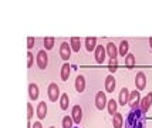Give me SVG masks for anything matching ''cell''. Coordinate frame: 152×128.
Instances as JSON below:
<instances>
[{
  "label": "cell",
  "instance_id": "cell-1",
  "mask_svg": "<svg viewBox=\"0 0 152 128\" xmlns=\"http://www.w3.org/2000/svg\"><path fill=\"white\" fill-rule=\"evenodd\" d=\"M124 124L125 128H145V113L141 108H131Z\"/></svg>",
  "mask_w": 152,
  "mask_h": 128
},
{
  "label": "cell",
  "instance_id": "cell-2",
  "mask_svg": "<svg viewBox=\"0 0 152 128\" xmlns=\"http://www.w3.org/2000/svg\"><path fill=\"white\" fill-rule=\"evenodd\" d=\"M47 95H48V100L51 102H56L57 100H60L61 94H60L58 86H57L56 83H51V84L48 86V88H47Z\"/></svg>",
  "mask_w": 152,
  "mask_h": 128
},
{
  "label": "cell",
  "instance_id": "cell-3",
  "mask_svg": "<svg viewBox=\"0 0 152 128\" xmlns=\"http://www.w3.org/2000/svg\"><path fill=\"white\" fill-rule=\"evenodd\" d=\"M36 61H37V67L40 70H46L48 66V56H47L46 50H40L37 56H36Z\"/></svg>",
  "mask_w": 152,
  "mask_h": 128
},
{
  "label": "cell",
  "instance_id": "cell-4",
  "mask_svg": "<svg viewBox=\"0 0 152 128\" xmlns=\"http://www.w3.org/2000/svg\"><path fill=\"white\" fill-rule=\"evenodd\" d=\"M107 104H108V100H107L105 93L104 91H98L97 95H95V107H97V110L102 111L107 107Z\"/></svg>",
  "mask_w": 152,
  "mask_h": 128
},
{
  "label": "cell",
  "instance_id": "cell-5",
  "mask_svg": "<svg viewBox=\"0 0 152 128\" xmlns=\"http://www.w3.org/2000/svg\"><path fill=\"white\" fill-rule=\"evenodd\" d=\"M71 46L67 43V41H63L61 44H60V57L63 59V60L66 61H68L70 60V57H71Z\"/></svg>",
  "mask_w": 152,
  "mask_h": 128
},
{
  "label": "cell",
  "instance_id": "cell-6",
  "mask_svg": "<svg viewBox=\"0 0 152 128\" xmlns=\"http://www.w3.org/2000/svg\"><path fill=\"white\" fill-rule=\"evenodd\" d=\"M94 56H95V60L98 64H102L105 61V56H107V48L101 44V46H97L95 51H94Z\"/></svg>",
  "mask_w": 152,
  "mask_h": 128
},
{
  "label": "cell",
  "instance_id": "cell-7",
  "mask_svg": "<svg viewBox=\"0 0 152 128\" xmlns=\"http://www.w3.org/2000/svg\"><path fill=\"white\" fill-rule=\"evenodd\" d=\"M145 87H146V77L142 71H139L135 75V88L138 91H141V90H144Z\"/></svg>",
  "mask_w": 152,
  "mask_h": 128
},
{
  "label": "cell",
  "instance_id": "cell-8",
  "mask_svg": "<svg viewBox=\"0 0 152 128\" xmlns=\"http://www.w3.org/2000/svg\"><path fill=\"white\" fill-rule=\"evenodd\" d=\"M128 104L131 105V108H139V104H141V94H139L138 90H135V91H132V93L129 94Z\"/></svg>",
  "mask_w": 152,
  "mask_h": 128
},
{
  "label": "cell",
  "instance_id": "cell-9",
  "mask_svg": "<svg viewBox=\"0 0 152 128\" xmlns=\"http://www.w3.org/2000/svg\"><path fill=\"white\" fill-rule=\"evenodd\" d=\"M71 117H73V121L75 122V124H80V122L83 121V110H81V107H80L78 104L73 107V110H71Z\"/></svg>",
  "mask_w": 152,
  "mask_h": 128
},
{
  "label": "cell",
  "instance_id": "cell-10",
  "mask_svg": "<svg viewBox=\"0 0 152 128\" xmlns=\"http://www.w3.org/2000/svg\"><path fill=\"white\" fill-rule=\"evenodd\" d=\"M39 95H40L39 86H37V84H34V83L28 84V98H30L31 101H36V100L39 98Z\"/></svg>",
  "mask_w": 152,
  "mask_h": 128
},
{
  "label": "cell",
  "instance_id": "cell-11",
  "mask_svg": "<svg viewBox=\"0 0 152 128\" xmlns=\"http://www.w3.org/2000/svg\"><path fill=\"white\" fill-rule=\"evenodd\" d=\"M151 105H152V93H149L146 97H144V98L141 100L139 108H141L144 113H148V110L151 108Z\"/></svg>",
  "mask_w": 152,
  "mask_h": 128
},
{
  "label": "cell",
  "instance_id": "cell-12",
  "mask_svg": "<svg viewBox=\"0 0 152 128\" xmlns=\"http://www.w3.org/2000/svg\"><path fill=\"white\" fill-rule=\"evenodd\" d=\"M115 87H117V81L114 78V75H107L105 77V91L107 93H114Z\"/></svg>",
  "mask_w": 152,
  "mask_h": 128
},
{
  "label": "cell",
  "instance_id": "cell-13",
  "mask_svg": "<svg viewBox=\"0 0 152 128\" xmlns=\"http://www.w3.org/2000/svg\"><path fill=\"white\" fill-rule=\"evenodd\" d=\"M107 48V54L111 60H117V56H118V47L114 44V43H108L105 46Z\"/></svg>",
  "mask_w": 152,
  "mask_h": 128
},
{
  "label": "cell",
  "instance_id": "cell-14",
  "mask_svg": "<svg viewBox=\"0 0 152 128\" xmlns=\"http://www.w3.org/2000/svg\"><path fill=\"white\" fill-rule=\"evenodd\" d=\"M129 90L126 87H124L122 90H121V93H119V98H118V101H119V105H124L125 107V104H128V100H129Z\"/></svg>",
  "mask_w": 152,
  "mask_h": 128
},
{
  "label": "cell",
  "instance_id": "cell-15",
  "mask_svg": "<svg viewBox=\"0 0 152 128\" xmlns=\"http://www.w3.org/2000/svg\"><path fill=\"white\" fill-rule=\"evenodd\" d=\"M84 90H86V78H84V75L78 74L77 78H75V91L77 93H83Z\"/></svg>",
  "mask_w": 152,
  "mask_h": 128
},
{
  "label": "cell",
  "instance_id": "cell-16",
  "mask_svg": "<svg viewBox=\"0 0 152 128\" xmlns=\"http://www.w3.org/2000/svg\"><path fill=\"white\" fill-rule=\"evenodd\" d=\"M97 48V37H87L86 39V50L88 53L95 51Z\"/></svg>",
  "mask_w": 152,
  "mask_h": 128
},
{
  "label": "cell",
  "instance_id": "cell-17",
  "mask_svg": "<svg viewBox=\"0 0 152 128\" xmlns=\"http://www.w3.org/2000/svg\"><path fill=\"white\" fill-rule=\"evenodd\" d=\"M46 115H47V104L46 101H41L37 105V117H39V120H44Z\"/></svg>",
  "mask_w": 152,
  "mask_h": 128
},
{
  "label": "cell",
  "instance_id": "cell-18",
  "mask_svg": "<svg viewBox=\"0 0 152 128\" xmlns=\"http://www.w3.org/2000/svg\"><path fill=\"white\" fill-rule=\"evenodd\" d=\"M70 74H71V66L68 64V63H64L63 64V67H61V80L63 81H67L68 80V77H70Z\"/></svg>",
  "mask_w": 152,
  "mask_h": 128
},
{
  "label": "cell",
  "instance_id": "cell-19",
  "mask_svg": "<svg viewBox=\"0 0 152 128\" xmlns=\"http://www.w3.org/2000/svg\"><path fill=\"white\" fill-rule=\"evenodd\" d=\"M113 125L114 128H122L124 127V117H122V114H119V113H117V114L113 117Z\"/></svg>",
  "mask_w": 152,
  "mask_h": 128
},
{
  "label": "cell",
  "instance_id": "cell-20",
  "mask_svg": "<svg viewBox=\"0 0 152 128\" xmlns=\"http://www.w3.org/2000/svg\"><path fill=\"white\" fill-rule=\"evenodd\" d=\"M60 108L63 110V111H66L67 108H68V104H70V98H68V94L67 93H63L61 97H60Z\"/></svg>",
  "mask_w": 152,
  "mask_h": 128
},
{
  "label": "cell",
  "instance_id": "cell-21",
  "mask_svg": "<svg viewBox=\"0 0 152 128\" xmlns=\"http://www.w3.org/2000/svg\"><path fill=\"white\" fill-rule=\"evenodd\" d=\"M70 46H71L73 51L78 53L80 48H81V40H80V37H71L70 39Z\"/></svg>",
  "mask_w": 152,
  "mask_h": 128
},
{
  "label": "cell",
  "instance_id": "cell-22",
  "mask_svg": "<svg viewBox=\"0 0 152 128\" xmlns=\"http://www.w3.org/2000/svg\"><path fill=\"white\" fill-rule=\"evenodd\" d=\"M128 48H129V44H128V41H126V40H122V41H121V44H119V48H118L119 56H122V57H126V56H128Z\"/></svg>",
  "mask_w": 152,
  "mask_h": 128
},
{
  "label": "cell",
  "instance_id": "cell-23",
  "mask_svg": "<svg viewBox=\"0 0 152 128\" xmlns=\"http://www.w3.org/2000/svg\"><path fill=\"white\" fill-rule=\"evenodd\" d=\"M107 107H108V113H110V115H115L117 114V108H118V104H117V101L115 100H110L108 101V104H107Z\"/></svg>",
  "mask_w": 152,
  "mask_h": 128
},
{
  "label": "cell",
  "instance_id": "cell-24",
  "mask_svg": "<svg viewBox=\"0 0 152 128\" xmlns=\"http://www.w3.org/2000/svg\"><path fill=\"white\" fill-rule=\"evenodd\" d=\"M54 43H56L54 37H44V40H43V44H44L46 50H51L54 47Z\"/></svg>",
  "mask_w": 152,
  "mask_h": 128
},
{
  "label": "cell",
  "instance_id": "cell-25",
  "mask_svg": "<svg viewBox=\"0 0 152 128\" xmlns=\"http://www.w3.org/2000/svg\"><path fill=\"white\" fill-rule=\"evenodd\" d=\"M73 117H68V115H64V118H63V122H61V125L63 128H74L73 127Z\"/></svg>",
  "mask_w": 152,
  "mask_h": 128
},
{
  "label": "cell",
  "instance_id": "cell-26",
  "mask_svg": "<svg viewBox=\"0 0 152 128\" xmlns=\"http://www.w3.org/2000/svg\"><path fill=\"white\" fill-rule=\"evenodd\" d=\"M125 66L128 68H132L135 66V57H134L132 54H128L125 57Z\"/></svg>",
  "mask_w": 152,
  "mask_h": 128
},
{
  "label": "cell",
  "instance_id": "cell-27",
  "mask_svg": "<svg viewBox=\"0 0 152 128\" xmlns=\"http://www.w3.org/2000/svg\"><path fill=\"white\" fill-rule=\"evenodd\" d=\"M27 118H28V121L33 118V105H31V102L27 104Z\"/></svg>",
  "mask_w": 152,
  "mask_h": 128
},
{
  "label": "cell",
  "instance_id": "cell-28",
  "mask_svg": "<svg viewBox=\"0 0 152 128\" xmlns=\"http://www.w3.org/2000/svg\"><path fill=\"white\" fill-rule=\"evenodd\" d=\"M117 67H118L117 60H110V71H111V73H115V71H117Z\"/></svg>",
  "mask_w": 152,
  "mask_h": 128
},
{
  "label": "cell",
  "instance_id": "cell-29",
  "mask_svg": "<svg viewBox=\"0 0 152 128\" xmlns=\"http://www.w3.org/2000/svg\"><path fill=\"white\" fill-rule=\"evenodd\" d=\"M27 67L28 68H31L33 67V54H31V51H28V53H27Z\"/></svg>",
  "mask_w": 152,
  "mask_h": 128
},
{
  "label": "cell",
  "instance_id": "cell-30",
  "mask_svg": "<svg viewBox=\"0 0 152 128\" xmlns=\"http://www.w3.org/2000/svg\"><path fill=\"white\" fill-rule=\"evenodd\" d=\"M34 37H27V48H28V51L33 48V44H34Z\"/></svg>",
  "mask_w": 152,
  "mask_h": 128
},
{
  "label": "cell",
  "instance_id": "cell-31",
  "mask_svg": "<svg viewBox=\"0 0 152 128\" xmlns=\"http://www.w3.org/2000/svg\"><path fill=\"white\" fill-rule=\"evenodd\" d=\"M33 128H43V125H41V122L40 121H36L34 122V125H33Z\"/></svg>",
  "mask_w": 152,
  "mask_h": 128
},
{
  "label": "cell",
  "instance_id": "cell-32",
  "mask_svg": "<svg viewBox=\"0 0 152 128\" xmlns=\"http://www.w3.org/2000/svg\"><path fill=\"white\" fill-rule=\"evenodd\" d=\"M149 46H151V50H152V37L149 39Z\"/></svg>",
  "mask_w": 152,
  "mask_h": 128
},
{
  "label": "cell",
  "instance_id": "cell-33",
  "mask_svg": "<svg viewBox=\"0 0 152 128\" xmlns=\"http://www.w3.org/2000/svg\"><path fill=\"white\" fill-rule=\"evenodd\" d=\"M50 128H56V127H50Z\"/></svg>",
  "mask_w": 152,
  "mask_h": 128
},
{
  "label": "cell",
  "instance_id": "cell-34",
  "mask_svg": "<svg viewBox=\"0 0 152 128\" xmlns=\"http://www.w3.org/2000/svg\"><path fill=\"white\" fill-rule=\"evenodd\" d=\"M74 128H80V127H74Z\"/></svg>",
  "mask_w": 152,
  "mask_h": 128
}]
</instances>
